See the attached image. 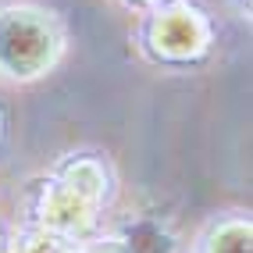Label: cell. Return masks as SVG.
<instances>
[{"instance_id":"6da1fadb","label":"cell","mask_w":253,"mask_h":253,"mask_svg":"<svg viewBox=\"0 0 253 253\" xmlns=\"http://www.w3.org/2000/svg\"><path fill=\"white\" fill-rule=\"evenodd\" d=\"M57 32L40 11H0V68L14 79H32L57 54Z\"/></svg>"},{"instance_id":"7a4b0ae2","label":"cell","mask_w":253,"mask_h":253,"mask_svg":"<svg viewBox=\"0 0 253 253\" xmlns=\"http://www.w3.org/2000/svg\"><path fill=\"white\" fill-rule=\"evenodd\" d=\"M150 43H157V57L164 61H193L207 46V25L196 11H157L150 25Z\"/></svg>"},{"instance_id":"3957f363","label":"cell","mask_w":253,"mask_h":253,"mask_svg":"<svg viewBox=\"0 0 253 253\" xmlns=\"http://www.w3.org/2000/svg\"><path fill=\"white\" fill-rule=\"evenodd\" d=\"M211 253H250V225L243 221H228L217 228Z\"/></svg>"}]
</instances>
